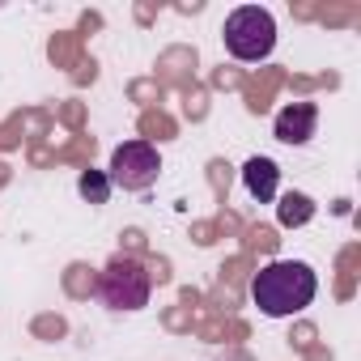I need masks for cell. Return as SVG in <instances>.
Instances as JSON below:
<instances>
[{"instance_id":"obj_2","label":"cell","mask_w":361,"mask_h":361,"mask_svg":"<svg viewBox=\"0 0 361 361\" xmlns=\"http://www.w3.org/2000/svg\"><path fill=\"white\" fill-rule=\"evenodd\" d=\"M221 39H226V51H230L234 60L255 64V60H268V56H272V47H276V22H272L268 9L243 5V9H234V13L226 18Z\"/></svg>"},{"instance_id":"obj_8","label":"cell","mask_w":361,"mask_h":361,"mask_svg":"<svg viewBox=\"0 0 361 361\" xmlns=\"http://www.w3.org/2000/svg\"><path fill=\"white\" fill-rule=\"evenodd\" d=\"M306 217H310V200L306 196H285L281 200V221L285 226H302Z\"/></svg>"},{"instance_id":"obj_5","label":"cell","mask_w":361,"mask_h":361,"mask_svg":"<svg viewBox=\"0 0 361 361\" xmlns=\"http://www.w3.org/2000/svg\"><path fill=\"white\" fill-rule=\"evenodd\" d=\"M319 128V106L314 102H289L281 115H276V140L285 145H306Z\"/></svg>"},{"instance_id":"obj_4","label":"cell","mask_w":361,"mask_h":361,"mask_svg":"<svg viewBox=\"0 0 361 361\" xmlns=\"http://www.w3.org/2000/svg\"><path fill=\"white\" fill-rule=\"evenodd\" d=\"M157 170H161V153H157L149 140H123V145L111 153L106 178H111V188L145 192V188L157 183Z\"/></svg>"},{"instance_id":"obj_7","label":"cell","mask_w":361,"mask_h":361,"mask_svg":"<svg viewBox=\"0 0 361 361\" xmlns=\"http://www.w3.org/2000/svg\"><path fill=\"white\" fill-rule=\"evenodd\" d=\"M81 196H85L90 204H106V196H111V178H106L102 170H85V174H81Z\"/></svg>"},{"instance_id":"obj_1","label":"cell","mask_w":361,"mask_h":361,"mask_svg":"<svg viewBox=\"0 0 361 361\" xmlns=\"http://www.w3.org/2000/svg\"><path fill=\"white\" fill-rule=\"evenodd\" d=\"M319 293V276L310 264L302 259H272L268 268L255 272L251 281V302L259 306V314L268 319H289L302 314Z\"/></svg>"},{"instance_id":"obj_6","label":"cell","mask_w":361,"mask_h":361,"mask_svg":"<svg viewBox=\"0 0 361 361\" xmlns=\"http://www.w3.org/2000/svg\"><path fill=\"white\" fill-rule=\"evenodd\" d=\"M276 178H281V170H276V161H268V157H251V161L243 166V183H247V192H251L259 204H268V200L276 196Z\"/></svg>"},{"instance_id":"obj_3","label":"cell","mask_w":361,"mask_h":361,"mask_svg":"<svg viewBox=\"0 0 361 361\" xmlns=\"http://www.w3.org/2000/svg\"><path fill=\"white\" fill-rule=\"evenodd\" d=\"M149 293H153V276L136 259H111L98 276V298L111 310H140L149 306Z\"/></svg>"}]
</instances>
